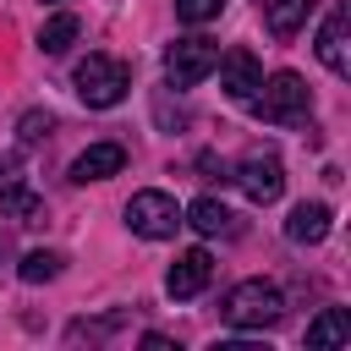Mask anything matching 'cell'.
Here are the masks:
<instances>
[{"label":"cell","instance_id":"cell-3","mask_svg":"<svg viewBox=\"0 0 351 351\" xmlns=\"http://www.w3.org/2000/svg\"><path fill=\"white\" fill-rule=\"evenodd\" d=\"M71 82H77V99H82L88 110H110V104L126 99V88H132V66L115 60V55H88V60L77 66Z\"/></svg>","mask_w":351,"mask_h":351},{"label":"cell","instance_id":"cell-4","mask_svg":"<svg viewBox=\"0 0 351 351\" xmlns=\"http://www.w3.org/2000/svg\"><path fill=\"white\" fill-rule=\"evenodd\" d=\"M126 225L137 230V236H148V241H165V236H176L181 230V208H176V197L170 192H132V203H126Z\"/></svg>","mask_w":351,"mask_h":351},{"label":"cell","instance_id":"cell-6","mask_svg":"<svg viewBox=\"0 0 351 351\" xmlns=\"http://www.w3.org/2000/svg\"><path fill=\"white\" fill-rule=\"evenodd\" d=\"M252 203H274L280 192H285V165L274 159V154H247L241 165H236V176H230Z\"/></svg>","mask_w":351,"mask_h":351},{"label":"cell","instance_id":"cell-9","mask_svg":"<svg viewBox=\"0 0 351 351\" xmlns=\"http://www.w3.org/2000/svg\"><path fill=\"white\" fill-rule=\"evenodd\" d=\"M208 274H214V258H208V247H192V252H181V258L170 263V274H165V291H170L176 302H186V296H197V291L208 285Z\"/></svg>","mask_w":351,"mask_h":351},{"label":"cell","instance_id":"cell-18","mask_svg":"<svg viewBox=\"0 0 351 351\" xmlns=\"http://www.w3.org/2000/svg\"><path fill=\"white\" fill-rule=\"evenodd\" d=\"M49 132H55V121H49V115H44V110H27V115H22V121H16V137H22V143H27V148H33V143H44V137H49Z\"/></svg>","mask_w":351,"mask_h":351},{"label":"cell","instance_id":"cell-7","mask_svg":"<svg viewBox=\"0 0 351 351\" xmlns=\"http://www.w3.org/2000/svg\"><path fill=\"white\" fill-rule=\"evenodd\" d=\"M214 71H219V88L236 99V104H247L252 93H258V82H263V71H258V55L252 49H225L219 60H214Z\"/></svg>","mask_w":351,"mask_h":351},{"label":"cell","instance_id":"cell-14","mask_svg":"<svg viewBox=\"0 0 351 351\" xmlns=\"http://www.w3.org/2000/svg\"><path fill=\"white\" fill-rule=\"evenodd\" d=\"M0 214L33 225V219H44V197L33 186H22V181H0Z\"/></svg>","mask_w":351,"mask_h":351},{"label":"cell","instance_id":"cell-8","mask_svg":"<svg viewBox=\"0 0 351 351\" xmlns=\"http://www.w3.org/2000/svg\"><path fill=\"white\" fill-rule=\"evenodd\" d=\"M126 170V148L121 143H93V148H82L77 159H71V181L77 186H88V181H110V176H121Z\"/></svg>","mask_w":351,"mask_h":351},{"label":"cell","instance_id":"cell-11","mask_svg":"<svg viewBox=\"0 0 351 351\" xmlns=\"http://www.w3.org/2000/svg\"><path fill=\"white\" fill-rule=\"evenodd\" d=\"M329 225H335L329 203H296L291 219H285V236H291L296 247H318V241L329 236Z\"/></svg>","mask_w":351,"mask_h":351},{"label":"cell","instance_id":"cell-10","mask_svg":"<svg viewBox=\"0 0 351 351\" xmlns=\"http://www.w3.org/2000/svg\"><path fill=\"white\" fill-rule=\"evenodd\" d=\"M346 27H351V11H346V5H335V11L324 16V27H318V60H324L335 77L351 71V60H346Z\"/></svg>","mask_w":351,"mask_h":351},{"label":"cell","instance_id":"cell-20","mask_svg":"<svg viewBox=\"0 0 351 351\" xmlns=\"http://www.w3.org/2000/svg\"><path fill=\"white\" fill-rule=\"evenodd\" d=\"M0 263H5V236H0Z\"/></svg>","mask_w":351,"mask_h":351},{"label":"cell","instance_id":"cell-1","mask_svg":"<svg viewBox=\"0 0 351 351\" xmlns=\"http://www.w3.org/2000/svg\"><path fill=\"white\" fill-rule=\"evenodd\" d=\"M219 313H225L230 329H274L285 318V296H280L274 280H241V285L225 291Z\"/></svg>","mask_w":351,"mask_h":351},{"label":"cell","instance_id":"cell-16","mask_svg":"<svg viewBox=\"0 0 351 351\" xmlns=\"http://www.w3.org/2000/svg\"><path fill=\"white\" fill-rule=\"evenodd\" d=\"M351 340V318L340 307H324L313 324H307V346H346Z\"/></svg>","mask_w":351,"mask_h":351},{"label":"cell","instance_id":"cell-19","mask_svg":"<svg viewBox=\"0 0 351 351\" xmlns=\"http://www.w3.org/2000/svg\"><path fill=\"white\" fill-rule=\"evenodd\" d=\"M219 11H225V0H176V16L192 22V27H197V22H214Z\"/></svg>","mask_w":351,"mask_h":351},{"label":"cell","instance_id":"cell-13","mask_svg":"<svg viewBox=\"0 0 351 351\" xmlns=\"http://www.w3.org/2000/svg\"><path fill=\"white\" fill-rule=\"evenodd\" d=\"M181 225H192V230H203V236H236V214H230L219 197H197Z\"/></svg>","mask_w":351,"mask_h":351},{"label":"cell","instance_id":"cell-17","mask_svg":"<svg viewBox=\"0 0 351 351\" xmlns=\"http://www.w3.org/2000/svg\"><path fill=\"white\" fill-rule=\"evenodd\" d=\"M60 263H66L60 252H49V247H38V252H27V258L16 263V274H22L27 285H44V280H55V274H60Z\"/></svg>","mask_w":351,"mask_h":351},{"label":"cell","instance_id":"cell-15","mask_svg":"<svg viewBox=\"0 0 351 351\" xmlns=\"http://www.w3.org/2000/svg\"><path fill=\"white\" fill-rule=\"evenodd\" d=\"M77 33H82V22H77L71 11H55V16L38 27V49H44V55H66V49L77 44Z\"/></svg>","mask_w":351,"mask_h":351},{"label":"cell","instance_id":"cell-2","mask_svg":"<svg viewBox=\"0 0 351 351\" xmlns=\"http://www.w3.org/2000/svg\"><path fill=\"white\" fill-rule=\"evenodd\" d=\"M263 93H252L247 104L258 110V121H269V126H302L307 115H313V93H307V82L296 77V71H274L269 82H258Z\"/></svg>","mask_w":351,"mask_h":351},{"label":"cell","instance_id":"cell-5","mask_svg":"<svg viewBox=\"0 0 351 351\" xmlns=\"http://www.w3.org/2000/svg\"><path fill=\"white\" fill-rule=\"evenodd\" d=\"M214 60H219V44H208V38H176L165 49V77H170V88H192V82H203L214 71Z\"/></svg>","mask_w":351,"mask_h":351},{"label":"cell","instance_id":"cell-12","mask_svg":"<svg viewBox=\"0 0 351 351\" xmlns=\"http://www.w3.org/2000/svg\"><path fill=\"white\" fill-rule=\"evenodd\" d=\"M313 5H318V0H263V22H269L274 38H296V33L307 27Z\"/></svg>","mask_w":351,"mask_h":351}]
</instances>
